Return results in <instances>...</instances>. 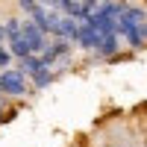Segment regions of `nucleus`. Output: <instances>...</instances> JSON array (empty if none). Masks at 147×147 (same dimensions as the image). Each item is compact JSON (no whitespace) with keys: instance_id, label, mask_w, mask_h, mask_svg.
Segmentation results:
<instances>
[{"instance_id":"nucleus-1","label":"nucleus","mask_w":147,"mask_h":147,"mask_svg":"<svg viewBox=\"0 0 147 147\" xmlns=\"http://www.w3.org/2000/svg\"><path fill=\"white\" fill-rule=\"evenodd\" d=\"M0 91L9 97H24L30 91V80L21 68H3L0 71Z\"/></svg>"},{"instance_id":"nucleus-2","label":"nucleus","mask_w":147,"mask_h":147,"mask_svg":"<svg viewBox=\"0 0 147 147\" xmlns=\"http://www.w3.org/2000/svg\"><path fill=\"white\" fill-rule=\"evenodd\" d=\"M21 32H24V38H27V44H30L32 53H41L47 47V32L38 30L32 21H21Z\"/></svg>"},{"instance_id":"nucleus-3","label":"nucleus","mask_w":147,"mask_h":147,"mask_svg":"<svg viewBox=\"0 0 147 147\" xmlns=\"http://www.w3.org/2000/svg\"><path fill=\"white\" fill-rule=\"evenodd\" d=\"M18 6H21L24 12H27V15H32V12H35V9H38L41 3H38V0H18Z\"/></svg>"},{"instance_id":"nucleus-4","label":"nucleus","mask_w":147,"mask_h":147,"mask_svg":"<svg viewBox=\"0 0 147 147\" xmlns=\"http://www.w3.org/2000/svg\"><path fill=\"white\" fill-rule=\"evenodd\" d=\"M9 62H12V50L6 44H0V68H9Z\"/></svg>"},{"instance_id":"nucleus-5","label":"nucleus","mask_w":147,"mask_h":147,"mask_svg":"<svg viewBox=\"0 0 147 147\" xmlns=\"http://www.w3.org/2000/svg\"><path fill=\"white\" fill-rule=\"evenodd\" d=\"M6 41V24H0V44Z\"/></svg>"},{"instance_id":"nucleus-6","label":"nucleus","mask_w":147,"mask_h":147,"mask_svg":"<svg viewBox=\"0 0 147 147\" xmlns=\"http://www.w3.org/2000/svg\"><path fill=\"white\" fill-rule=\"evenodd\" d=\"M6 118V112H3V103H0V121H3Z\"/></svg>"},{"instance_id":"nucleus-7","label":"nucleus","mask_w":147,"mask_h":147,"mask_svg":"<svg viewBox=\"0 0 147 147\" xmlns=\"http://www.w3.org/2000/svg\"><path fill=\"white\" fill-rule=\"evenodd\" d=\"M0 97H3V91H0Z\"/></svg>"}]
</instances>
